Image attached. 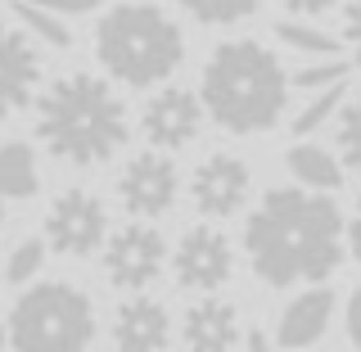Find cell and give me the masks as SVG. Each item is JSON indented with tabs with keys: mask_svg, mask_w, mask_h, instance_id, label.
I'll use <instances>...</instances> for the list:
<instances>
[{
	"mask_svg": "<svg viewBox=\"0 0 361 352\" xmlns=\"http://www.w3.org/2000/svg\"><path fill=\"white\" fill-rule=\"evenodd\" d=\"M244 253L271 289L325 285L348 253V221L321 190L276 186L244 221Z\"/></svg>",
	"mask_w": 361,
	"mask_h": 352,
	"instance_id": "1",
	"label": "cell"
},
{
	"mask_svg": "<svg viewBox=\"0 0 361 352\" xmlns=\"http://www.w3.org/2000/svg\"><path fill=\"white\" fill-rule=\"evenodd\" d=\"M289 73L276 59V50L253 37L221 41L208 54L199 77L203 113L231 135H262L285 118L289 104Z\"/></svg>",
	"mask_w": 361,
	"mask_h": 352,
	"instance_id": "2",
	"label": "cell"
},
{
	"mask_svg": "<svg viewBox=\"0 0 361 352\" xmlns=\"http://www.w3.org/2000/svg\"><path fill=\"white\" fill-rule=\"evenodd\" d=\"M37 140L59 163L99 167L131 140L127 104L104 77L63 73L37 95Z\"/></svg>",
	"mask_w": 361,
	"mask_h": 352,
	"instance_id": "3",
	"label": "cell"
},
{
	"mask_svg": "<svg viewBox=\"0 0 361 352\" xmlns=\"http://www.w3.org/2000/svg\"><path fill=\"white\" fill-rule=\"evenodd\" d=\"M95 59L113 82L131 90H154L185 59V32L167 9L149 0H127L99 14L95 23Z\"/></svg>",
	"mask_w": 361,
	"mask_h": 352,
	"instance_id": "4",
	"label": "cell"
},
{
	"mask_svg": "<svg viewBox=\"0 0 361 352\" xmlns=\"http://www.w3.org/2000/svg\"><path fill=\"white\" fill-rule=\"evenodd\" d=\"M90 339H95V308L68 280L32 285L9 312L14 352H86Z\"/></svg>",
	"mask_w": 361,
	"mask_h": 352,
	"instance_id": "5",
	"label": "cell"
},
{
	"mask_svg": "<svg viewBox=\"0 0 361 352\" xmlns=\"http://www.w3.org/2000/svg\"><path fill=\"white\" fill-rule=\"evenodd\" d=\"M167 267V240L149 221H127L104 244V276L127 293H145Z\"/></svg>",
	"mask_w": 361,
	"mask_h": 352,
	"instance_id": "6",
	"label": "cell"
},
{
	"mask_svg": "<svg viewBox=\"0 0 361 352\" xmlns=\"http://www.w3.org/2000/svg\"><path fill=\"white\" fill-rule=\"evenodd\" d=\"M45 244L63 257H90L95 248H104L109 244V212L99 203V195H90L82 186L63 190L50 203V212H45Z\"/></svg>",
	"mask_w": 361,
	"mask_h": 352,
	"instance_id": "7",
	"label": "cell"
},
{
	"mask_svg": "<svg viewBox=\"0 0 361 352\" xmlns=\"http://www.w3.org/2000/svg\"><path fill=\"white\" fill-rule=\"evenodd\" d=\"M176 195H180V172H176L172 154H163V150L135 154L118 176V199L135 221L163 217V212L176 203Z\"/></svg>",
	"mask_w": 361,
	"mask_h": 352,
	"instance_id": "8",
	"label": "cell"
},
{
	"mask_svg": "<svg viewBox=\"0 0 361 352\" xmlns=\"http://www.w3.org/2000/svg\"><path fill=\"white\" fill-rule=\"evenodd\" d=\"M235 271V248L217 226H190L172 248V276L180 289L195 293H217Z\"/></svg>",
	"mask_w": 361,
	"mask_h": 352,
	"instance_id": "9",
	"label": "cell"
},
{
	"mask_svg": "<svg viewBox=\"0 0 361 352\" xmlns=\"http://www.w3.org/2000/svg\"><path fill=\"white\" fill-rule=\"evenodd\" d=\"M248 190H253V172L240 154H208L190 176V199H195V212H203L208 221H226L248 203Z\"/></svg>",
	"mask_w": 361,
	"mask_h": 352,
	"instance_id": "10",
	"label": "cell"
},
{
	"mask_svg": "<svg viewBox=\"0 0 361 352\" xmlns=\"http://www.w3.org/2000/svg\"><path fill=\"white\" fill-rule=\"evenodd\" d=\"M203 127V99L185 86H158L149 95V104L140 109V131L149 140V150L176 154Z\"/></svg>",
	"mask_w": 361,
	"mask_h": 352,
	"instance_id": "11",
	"label": "cell"
},
{
	"mask_svg": "<svg viewBox=\"0 0 361 352\" xmlns=\"http://www.w3.org/2000/svg\"><path fill=\"white\" fill-rule=\"evenodd\" d=\"M41 90V50L18 23H0V122L37 104Z\"/></svg>",
	"mask_w": 361,
	"mask_h": 352,
	"instance_id": "12",
	"label": "cell"
},
{
	"mask_svg": "<svg viewBox=\"0 0 361 352\" xmlns=\"http://www.w3.org/2000/svg\"><path fill=\"white\" fill-rule=\"evenodd\" d=\"M172 344V316L149 293H131L113 312V348L118 352H167Z\"/></svg>",
	"mask_w": 361,
	"mask_h": 352,
	"instance_id": "13",
	"label": "cell"
},
{
	"mask_svg": "<svg viewBox=\"0 0 361 352\" xmlns=\"http://www.w3.org/2000/svg\"><path fill=\"white\" fill-rule=\"evenodd\" d=\"M334 321V289L330 285H307L302 293H293L285 303L276 321V344L289 348V352H302V348H316L325 339Z\"/></svg>",
	"mask_w": 361,
	"mask_h": 352,
	"instance_id": "14",
	"label": "cell"
},
{
	"mask_svg": "<svg viewBox=\"0 0 361 352\" xmlns=\"http://www.w3.org/2000/svg\"><path fill=\"white\" fill-rule=\"evenodd\" d=\"M180 339H185L190 352H231V348L244 339L235 303L217 298V293H203L199 303H190V308H185Z\"/></svg>",
	"mask_w": 361,
	"mask_h": 352,
	"instance_id": "15",
	"label": "cell"
},
{
	"mask_svg": "<svg viewBox=\"0 0 361 352\" xmlns=\"http://www.w3.org/2000/svg\"><path fill=\"white\" fill-rule=\"evenodd\" d=\"M285 167H289V176L298 181L302 190L334 195V190L343 186V158H334L330 150H321V145H312V140L293 145V150L285 154Z\"/></svg>",
	"mask_w": 361,
	"mask_h": 352,
	"instance_id": "16",
	"label": "cell"
},
{
	"mask_svg": "<svg viewBox=\"0 0 361 352\" xmlns=\"http://www.w3.org/2000/svg\"><path fill=\"white\" fill-rule=\"evenodd\" d=\"M37 186H41V176H37L32 145H23V140L0 145V195L5 199H32Z\"/></svg>",
	"mask_w": 361,
	"mask_h": 352,
	"instance_id": "17",
	"label": "cell"
},
{
	"mask_svg": "<svg viewBox=\"0 0 361 352\" xmlns=\"http://www.w3.org/2000/svg\"><path fill=\"white\" fill-rule=\"evenodd\" d=\"M276 41L289 45V50H298V54H312V59H338V50H343V41L330 37V32H321L307 18H280Z\"/></svg>",
	"mask_w": 361,
	"mask_h": 352,
	"instance_id": "18",
	"label": "cell"
},
{
	"mask_svg": "<svg viewBox=\"0 0 361 352\" xmlns=\"http://www.w3.org/2000/svg\"><path fill=\"white\" fill-rule=\"evenodd\" d=\"M343 104H348V82H343V86H330V90H316L307 104L293 113L289 131L298 135V140H307V135H312V131H321V127H325V122H330Z\"/></svg>",
	"mask_w": 361,
	"mask_h": 352,
	"instance_id": "19",
	"label": "cell"
},
{
	"mask_svg": "<svg viewBox=\"0 0 361 352\" xmlns=\"http://www.w3.org/2000/svg\"><path fill=\"white\" fill-rule=\"evenodd\" d=\"M14 18L23 32H32V37H41L45 45H54V50H68L73 45V32H68V23L59 14H50V9L32 5V0H18L14 5Z\"/></svg>",
	"mask_w": 361,
	"mask_h": 352,
	"instance_id": "20",
	"label": "cell"
},
{
	"mask_svg": "<svg viewBox=\"0 0 361 352\" xmlns=\"http://www.w3.org/2000/svg\"><path fill=\"white\" fill-rule=\"evenodd\" d=\"M190 18L199 23H212V28H231V23H244L257 14L262 0H176Z\"/></svg>",
	"mask_w": 361,
	"mask_h": 352,
	"instance_id": "21",
	"label": "cell"
},
{
	"mask_svg": "<svg viewBox=\"0 0 361 352\" xmlns=\"http://www.w3.org/2000/svg\"><path fill=\"white\" fill-rule=\"evenodd\" d=\"M338 158L343 167L361 172V90L348 95V104L338 109Z\"/></svg>",
	"mask_w": 361,
	"mask_h": 352,
	"instance_id": "22",
	"label": "cell"
},
{
	"mask_svg": "<svg viewBox=\"0 0 361 352\" xmlns=\"http://www.w3.org/2000/svg\"><path fill=\"white\" fill-rule=\"evenodd\" d=\"M348 73H353V63L338 54V59H321V63H307V68H298V73L289 77L298 90H330V86H343L348 82Z\"/></svg>",
	"mask_w": 361,
	"mask_h": 352,
	"instance_id": "23",
	"label": "cell"
},
{
	"mask_svg": "<svg viewBox=\"0 0 361 352\" xmlns=\"http://www.w3.org/2000/svg\"><path fill=\"white\" fill-rule=\"evenodd\" d=\"M45 240H23L14 253H9V262H5V280L9 285H32V280L41 276V267H45Z\"/></svg>",
	"mask_w": 361,
	"mask_h": 352,
	"instance_id": "24",
	"label": "cell"
},
{
	"mask_svg": "<svg viewBox=\"0 0 361 352\" xmlns=\"http://www.w3.org/2000/svg\"><path fill=\"white\" fill-rule=\"evenodd\" d=\"M343 45L353 50V63L361 68V0L343 5Z\"/></svg>",
	"mask_w": 361,
	"mask_h": 352,
	"instance_id": "25",
	"label": "cell"
},
{
	"mask_svg": "<svg viewBox=\"0 0 361 352\" xmlns=\"http://www.w3.org/2000/svg\"><path fill=\"white\" fill-rule=\"evenodd\" d=\"M32 5L50 9V14H59V18H77V14H95L99 0H32Z\"/></svg>",
	"mask_w": 361,
	"mask_h": 352,
	"instance_id": "26",
	"label": "cell"
},
{
	"mask_svg": "<svg viewBox=\"0 0 361 352\" xmlns=\"http://www.w3.org/2000/svg\"><path fill=\"white\" fill-rule=\"evenodd\" d=\"M343 330H348V344L361 352V289H353L343 303Z\"/></svg>",
	"mask_w": 361,
	"mask_h": 352,
	"instance_id": "27",
	"label": "cell"
},
{
	"mask_svg": "<svg viewBox=\"0 0 361 352\" xmlns=\"http://www.w3.org/2000/svg\"><path fill=\"white\" fill-rule=\"evenodd\" d=\"M280 5H285L293 18H321V14H330L338 0H280Z\"/></svg>",
	"mask_w": 361,
	"mask_h": 352,
	"instance_id": "28",
	"label": "cell"
},
{
	"mask_svg": "<svg viewBox=\"0 0 361 352\" xmlns=\"http://www.w3.org/2000/svg\"><path fill=\"white\" fill-rule=\"evenodd\" d=\"M348 248H353V257L361 262V199H357V212H353V221H348Z\"/></svg>",
	"mask_w": 361,
	"mask_h": 352,
	"instance_id": "29",
	"label": "cell"
},
{
	"mask_svg": "<svg viewBox=\"0 0 361 352\" xmlns=\"http://www.w3.org/2000/svg\"><path fill=\"white\" fill-rule=\"evenodd\" d=\"M244 352H276V344H271L262 330H248L244 334Z\"/></svg>",
	"mask_w": 361,
	"mask_h": 352,
	"instance_id": "30",
	"label": "cell"
},
{
	"mask_svg": "<svg viewBox=\"0 0 361 352\" xmlns=\"http://www.w3.org/2000/svg\"><path fill=\"white\" fill-rule=\"evenodd\" d=\"M5 339H9V321H0V344H5Z\"/></svg>",
	"mask_w": 361,
	"mask_h": 352,
	"instance_id": "31",
	"label": "cell"
},
{
	"mask_svg": "<svg viewBox=\"0 0 361 352\" xmlns=\"http://www.w3.org/2000/svg\"><path fill=\"white\" fill-rule=\"evenodd\" d=\"M0 226H5V195H0Z\"/></svg>",
	"mask_w": 361,
	"mask_h": 352,
	"instance_id": "32",
	"label": "cell"
}]
</instances>
